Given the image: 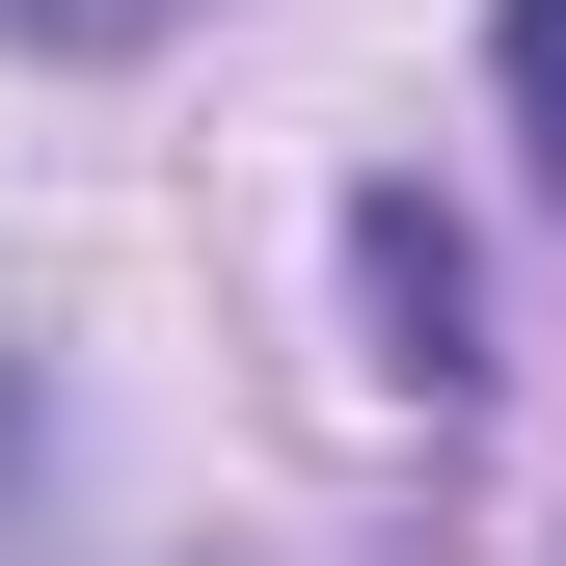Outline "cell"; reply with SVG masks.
Wrapping results in <instances>:
<instances>
[{"instance_id":"obj_1","label":"cell","mask_w":566,"mask_h":566,"mask_svg":"<svg viewBox=\"0 0 566 566\" xmlns=\"http://www.w3.org/2000/svg\"><path fill=\"white\" fill-rule=\"evenodd\" d=\"M350 297H378V378H405V405H459V378H485V270H459L432 189H350Z\"/></svg>"},{"instance_id":"obj_2","label":"cell","mask_w":566,"mask_h":566,"mask_svg":"<svg viewBox=\"0 0 566 566\" xmlns=\"http://www.w3.org/2000/svg\"><path fill=\"white\" fill-rule=\"evenodd\" d=\"M485 82H513V135H539V189H566V0H513V28H485Z\"/></svg>"},{"instance_id":"obj_3","label":"cell","mask_w":566,"mask_h":566,"mask_svg":"<svg viewBox=\"0 0 566 566\" xmlns=\"http://www.w3.org/2000/svg\"><path fill=\"white\" fill-rule=\"evenodd\" d=\"M0 28H28V54H163L189 0H0Z\"/></svg>"}]
</instances>
